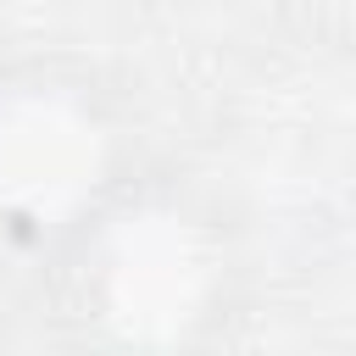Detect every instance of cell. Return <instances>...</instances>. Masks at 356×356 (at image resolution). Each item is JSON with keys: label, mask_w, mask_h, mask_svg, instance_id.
Segmentation results:
<instances>
[{"label": "cell", "mask_w": 356, "mask_h": 356, "mask_svg": "<svg viewBox=\"0 0 356 356\" xmlns=\"http://www.w3.org/2000/svg\"><path fill=\"white\" fill-rule=\"evenodd\" d=\"M95 167V134L61 106H22L0 134V195L50 206Z\"/></svg>", "instance_id": "obj_1"}]
</instances>
